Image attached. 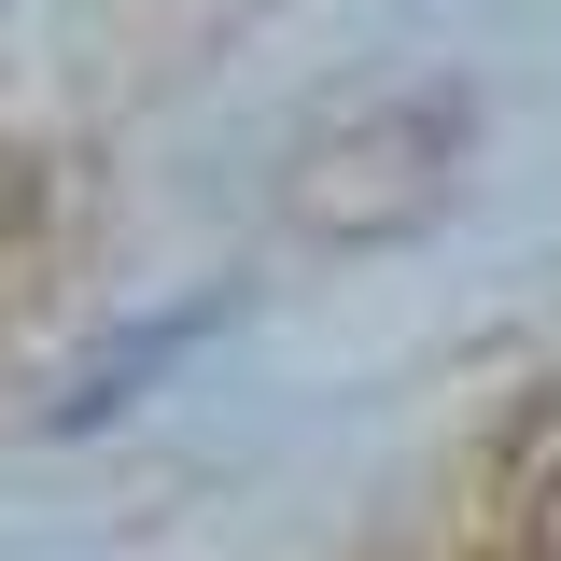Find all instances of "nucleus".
<instances>
[{
	"label": "nucleus",
	"mask_w": 561,
	"mask_h": 561,
	"mask_svg": "<svg viewBox=\"0 0 561 561\" xmlns=\"http://www.w3.org/2000/svg\"><path fill=\"white\" fill-rule=\"evenodd\" d=\"M449 183H463V99H379V113H351L337 140L295 154L280 210L309 239H408L449 210Z\"/></svg>",
	"instance_id": "f257e3e1"
},
{
	"label": "nucleus",
	"mask_w": 561,
	"mask_h": 561,
	"mask_svg": "<svg viewBox=\"0 0 561 561\" xmlns=\"http://www.w3.org/2000/svg\"><path fill=\"white\" fill-rule=\"evenodd\" d=\"M210 323H225V309H169V323H140L127 351H99V365H84V393H70L57 421H113V408H127V393H140V379H154V365H169V351H197Z\"/></svg>",
	"instance_id": "f03ea898"
},
{
	"label": "nucleus",
	"mask_w": 561,
	"mask_h": 561,
	"mask_svg": "<svg viewBox=\"0 0 561 561\" xmlns=\"http://www.w3.org/2000/svg\"><path fill=\"white\" fill-rule=\"evenodd\" d=\"M519 561H561V478L534 491V548H519Z\"/></svg>",
	"instance_id": "7ed1b4c3"
}]
</instances>
